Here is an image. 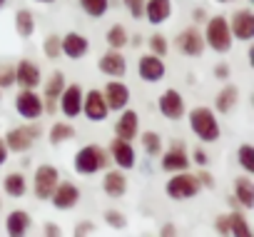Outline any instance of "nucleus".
Here are the masks:
<instances>
[{
	"label": "nucleus",
	"mask_w": 254,
	"mask_h": 237,
	"mask_svg": "<svg viewBox=\"0 0 254 237\" xmlns=\"http://www.w3.org/2000/svg\"><path fill=\"white\" fill-rule=\"evenodd\" d=\"M187 165H190V160H187L185 150L177 145L162 158V170H167V172H182V170H187Z\"/></svg>",
	"instance_id": "a878e982"
},
{
	"label": "nucleus",
	"mask_w": 254,
	"mask_h": 237,
	"mask_svg": "<svg viewBox=\"0 0 254 237\" xmlns=\"http://www.w3.org/2000/svg\"><path fill=\"white\" fill-rule=\"evenodd\" d=\"M3 5H5V0H0V8H3Z\"/></svg>",
	"instance_id": "3c124183"
},
{
	"label": "nucleus",
	"mask_w": 254,
	"mask_h": 237,
	"mask_svg": "<svg viewBox=\"0 0 254 237\" xmlns=\"http://www.w3.org/2000/svg\"><path fill=\"white\" fill-rule=\"evenodd\" d=\"M175 232H177L175 225H165V227H162V235H165V237H170V235H175Z\"/></svg>",
	"instance_id": "de8ad7c7"
},
{
	"label": "nucleus",
	"mask_w": 254,
	"mask_h": 237,
	"mask_svg": "<svg viewBox=\"0 0 254 237\" xmlns=\"http://www.w3.org/2000/svg\"><path fill=\"white\" fill-rule=\"evenodd\" d=\"M150 50H152L155 55L165 58V55H167V38H165L162 33H155V35H150Z\"/></svg>",
	"instance_id": "e433bc0d"
},
{
	"label": "nucleus",
	"mask_w": 254,
	"mask_h": 237,
	"mask_svg": "<svg viewBox=\"0 0 254 237\" xmlns=\"http://www.w3.org/2000/svg\"><path fill=\"white\" fill-rule=\"evenodd\" d=\"M30 225H33L30 215L23 212V210H15V212H10L8 220H5V232H8L10 237H23V235L30 230Z\"/></svg>",
	"instance_id": "b1692460"
},
{
	"label": "nucleus",
	"mask_w": 254,
	"mask_h": 237,
	"mask_svg": "<svg viewBox=\"0 0 254 237\" xmlns=\"http://www.w3.org/2000/svg\"><path fill=\"white\" fill-rule=\"evenodd\" d=\"M137 73H140V78H142L145 82H160V80L165 78L167 68H165V63H162L160 55L150 53V55H142V58H140Z\"/></svg>",
	"instance_id": "ddd939ff"
},
{
	"label": "nucleus",
	"mask_w": 254,
	"mask_h": 237,
	"mask_svg": "<svg viewBox=\"0 0 254 237\" xmlns=\"http://www.w3.org/2000/svg\"><path fill=\"white\" fill-rule=\"evenodd\" d=\"M107 165V155L102 153V148L97 145H85L77 155H75V170L80 175H95L97 170H102Z\"/></svg>",
	"instance_id": "7ed1b4c3"
},
{
	"label": "nucleus",
	"mask_w": 254,
	"mask_h": 237,
	"mask_svg": "<svg viewBox=\"0 0 254 237\" xmlns=\"http://www.w3.org/2000/svg\"><path fill=\"white\" fill-rule=\"evenodd\" d=\"M142 148H145L147 155H157L162 150V138L157 133H145L142 135Z\"/></svg>",
	"instance_id": "72a5a7b5"
},
{
	"label": "nucleus",
	"mask_w": 254,
	"mask_h": 237,
	"mask_svg": "<svg viewBox=\"0 0 254 237\" xmlns=\"http://www.w3.org/2000/svg\"><path fill=\"white\" fill-rule=\"evenodd\" d=\"M234 195L242 202V207H252L254 205V185L249 177H237L234 180Z\"/></svg>",
	"instance_id": "cd10ccee"
},
{
	"label": "nucleus",
	"mask_w": 254,
	"mask_h": 237,
	"mask_svg": "<svg viewBox=\"0 0 254 237\" xmlns=\"http://www.w3.org/2000/svg\"><path fill=\"white\" fill-rule=\"evenodd\" d=\"M50 200H53V205H55L58 210H70V207L80 200V190H77L72 182H63V185H55Z\"/></svg>",
	"instance_id": "6ab92c4d"
},
{
	"label": "nucleus",
	"mask_w": 254,
	"mask_h": 237,
	"mask_svg": "<svg viewBox=\"0 0 254 237\" xmlns=\"http://www.w3.org/2000/svg\"><path fill=\"white\" fill-rule=\"evenodd\" d=\"M15 110H18L20 117H25V120H38V117L45 112L43 110V97L33 90H23L15 97Z\"/></svg>",
	"instance_id": "0eeeda50"
},
{
	"label": "nucleus",
	"mask_w": 254,
	"mask_h": 237,
	"mask_svg": "<svg viewBox=\"0 0 254 237\" xmlns=\"http://www.w3.org/2000/svg\"><path fill=\"white\" fill-rule=\"evenodd\" d=\"M237 158H239V165H242V167L252 175V172H254V150H252V145H249V143L239 148Z\"/></svg>",
	"instance_id": "f704fd0d"
},
{
	"label": "nucleus",
	"mask_w": 254,
	"mask_h": 237,
	"mask_svg": "<svg viewBox=\"0 0 254 237\" xmlns=\"http://www.w3.org/2000/svg\"><path fill=\"white\" fill-rule=\"evenodd\" d=\"M38 138H40V128H38V125H28V128H15V130H10L3 143H5L8 150H13V153H28Z\"/></svg>",
	"instance_id": "39448f33"
},
{
	"label": "nucleus",
	"mask_w": 254,
	"mask_h": 237,
	"mask_svg": "<svg viewBox=\"0 0 254 237\" xmlns=\"http://www.w3.org/2000/svg\"><path fill=\"white\" fill-rule=\"evenodd\" d=\"M214 75H217L219 80H227V78H229V68H227V65H217Z\"/></svg>",
	"instance_id": "c03bdc74"
},
{
	"label": "nucleus",
	"mask_w": 254,
	"mask_h": 237,
	"mask_svg": "<svg viewBox=\"0 0 254 237\" xmlns=\"http://www.w3.org/2000/svg\"><path fill=\"white\" fill-rule=\"evenodd\" d=\"M60 110L65 117H77L82 112V87L80 85H65L60 92Z\"/></svg>",
	"instance_id": "f8f14e48"
},
{
	"label": "nucleus",
	"mask_w": 254,
	"mask_h": 237,
	"mask_svg": "<svg viewBox=\"0 0 254 237\" xmlns=\"http://www.w3.org/2000/svg\"><path fill=\"white\" fill-rule=\"evenodd\" d=\"M199 180H197V175H190V172H177L170 182H167V195L172 197V200H187V197H194L197 192H199Z\"/></svg>",
	"instance_id": "20e7f679"
},
{
	"label": "nucleus",
	"mask_w": 254,
	"mask_h": 237,
	"mask_svg": "<svg viewBox=\"0 0 254 237\" xmlns=\"http://www.w3.org/2000/svg\"><path fill=\"white\" fill-rule=\"evenodd\" d=\"M105 222H107L110 227H115V230H125V227H127L125 215H122V212H115V210H107V212H105Z\"/></svg>",
	"instance_id": "4c0bfd02"
},
{
	"label": "nucleus",
	"mask_w": 254,
	"mask_h": 237,
	"mask_svg": "<svg viewBox=\"0 0 254 237\" xmlns=\"http://www.w3.org/2000/svg\"><path fill=\"white\" fill-rule=\"evenodd\" d=\"M197 180H199V185H204V187H212V185H214L212 175H209V172H204V170H199V172H197Z\"/></svg>",
	"instance_id": "79ce46f5"
},
{
	"label": "nucleus",
	"mask_w": 254,
	"mask_h": 237,
	"mask_svg": "<svg viewBox=\"0 0 254 237\" xmlns=\"http://www.w3.org/2000/svg\"><path fill=\"white\" fill-rule=\"evenodd\" d=\"M15 82V68L13 65H3L0 68V87H10Z\"/></svg>",
	"instance_id": "58836bf2"
},
{
	"label": "nucleus",
	"mask_w": 254,
	"mask_h": 237,
	"mask_svg": "<svg viewBox=\"0 0 254 237\" xmlns=\"http://www.w3.org/2000/svg\"><path fill=\"white\" fill-rule=\"evenodd\" d=\"M100 73H105L107 78H122L127 73V60L120 50H110L100 58Z\"/></svg>",
	"instance_id": "f3484780"
},
{
	"label": "nucleus",
	"mask_w": 254,
	"mask_h": 237,
	"mask_svg": "<svg viewBox=\"0 0 254 237\" xmlns=\"http://www.w3.org/2000/svg\"><path fill=\"white\" fill-rule=\"evenodd\" d=\"M72 138H75V128L67 125V123H55V125L50 128V135H48L50 145H63V143H67V140H72Z\"/></svg>",
	"instance_id": "7c9ffc66"
},
{
	"label": "nucleus",
	"mask_w": 254,
	"mask_h": 237,
	"mask_svg": "<svg viewBox=\"0 0 254 237\" xmlns=\"http://www.w3.org/2000/svg\"><path fill=\"white\" fill-rule=\"evenodd\" d=\"M204 43L217 50V53H229L232 48V33H229V20L222 18V15H214L207 20V28H204Z\"/></svg>",
	"instance_id": "f03ea898"
},
{
	"label": "nucleus",
	"mask_w": 254,
	"mask_h": 237,
	"mask_svg": "<svg viewBox=\"0 0 254 237\" xmlns=\"http://www.w3.org/2000/svg\"><path fill=\"white\" fill-rule=\"evenodd\" d=\"M87 50H90V43H87V38L80 35V33H67L65 38H60V53L67 55L70 60L85 58Z\"/></svg>",
	"instance_id": "2eb2a0df"
},
{
	"label": "nucleus",
	"mask_w": 254,
	"mask_h": 237,
	"mask_svg": "<svg viewBox=\"0 0 254 237\" xmlns=\"http://www.w3.org/2000/svg\"><path fill=\"white\" fill-rule=\"evenodd\" d=\"M194 162H197L199 167H204V165H207V155H204L202 150H194Z\"/></svg>",
	"instance_id": "a18cd8bd"
},
{
	"label": "nucleus",
	"mask_w": 254,
	"mask_h": 237,
	"mask_svg": "<svg viewBox=\"0 0 254 237\" xmlns=\"http://www.w3.org/2000/svg\"><path fill=\"white\" fill-rule=\"evenodd\" d=\"M82 115L87 117V120H92V123L107 120L110 107H107V102H105V97H102L100 90H90V92L82 97Z\"/></svg>",
	"instance_id": "423d86ee"
},
{
	"label": "nucleus",
	"mask_w": 254,
	"mask_h": 237,
	"mask_svg": "<svg viewBox=\"0 0 254 237\" xmlns=\"http://www.w3.org/2000/svg\"><path fill=\"white\" fill-rule=\"evenodd\" d=\"M160 112L167 117V120H180L185 115V100L177 90H167L160 97Z\"/></svg>",
	"instance_id": "dca6fc26"
},
{
	"label": "nucleus",
	"mask_w": 254,
	"mask_h": 237,
	"mask_svg": "<svg viewBox=\"0 0 254 237\" xmlns=\"http://www.w3.org/2000/svg\"><path fill=\"white\" fill-rule=\"evenodd\" d=\"M8 153H10V150H8V145H5L3 140H0V165H5V160H8Z\"/></svg>",
	"instance_id": "49530a36"
},
{
	"label": "nucleus",
	"mask_w": 254,
	"mask_h": 237,
	"mask_svg": "<svg viewBox=\"0 0 254 237\" xmlns=\"http://www.w3.org/2000/svg\"><path fill=\"white\" fill-rule=\"evenodd\" d=\"M90 232H95V225L92 222H80L75 227V237H82V235H90Z\"/></svg>",
	"instance_id": "a19ab883"
},
{
	"label": "nucleus",
	"mask_w": 254,
	"mask_h": 237,
	"mask_svg": "<svg viewBox=\"0 0 254 237\" xmlns=\"http://www.w3.org/2000/svg\"><path fill=\"white\" fill-rule=\"evenodd\" d=\"M102 187H105V195H110V197H122V195L127 192V177H125V172H120V170L107 172L105 180H102Z\"/></svg>",
	"instance_id": "393cba45"
},
{
	"label": "nucleus",
	"mask_w": 254,
	"mask_h": 237,
	"mask_svg": "<svg viewBox=\"0 0 254 237\" xmlns=\"http://www.w3.org/2000/svg\"><path fill=\"white\" fill-rule=\"evenodd\" d=\"M177 48L187 58H199L204 53V38H202V33L197 28H187V30H182L177 35Z\"/></svg>",
	"instance_id": "9b49d317"
},
{
	"label": "nucleus",
	"mask_w": 254,
	"mask_h": 237,
	"mask_svg": "<svg viewBox=\"0 0 254 237\" xmlns=\"http://www.w3.org/2000/svg\"><path fill=\"white\" fill-rule=\"evenodd\" d=\"M192 18H194L197 23H199V20H204V10H194V13H192Z\"/></svg>",
	"instance_id": "09e8293b"
},
{
	"label": "nucleus",
	"mask_w": 254,
	"mask_h": 237,
	"mask_svg": "<svg viewBox=\"0 0 254 237\" xmlns=\"http://www.w3.org/2000/svg\"><path fill=\"white\" fill-rule=\"evenodd\" d=\"M214 227H217V232H219V235L252 237L249 222H247V220H244V215H239V212H232V215H222V217H217Z\"/></svg>",
	"instance_id": "6e6552de"
},
{
	"label": "nucleus",
	"mask_w": 254,
	"mask_h": 237,
	"mask_svg": "<svg viewBox=\"0 0 254 237\" xmlns=\"http://www.w3.org/2000/svg\"><path fill=\"white\" fill-rule=\"evenodd\" d=\"M217 3H229V0H217Z\"/></svg>",
	"instance_id": "603ef678"
},
{
	"label": "nucleus",
	"mask_w": 254,
	"mask_h": 237,
	"mask_svg": "<svg viewBox=\"0 0 254 237\" xmlns=\"http://www.w3.org/2000/svg\"><path fill=\"white\" fill-rule=\"evenodd\" d=\"M3 187L10 197H23L28 192V182H25V175L23 172H10L5 180H3Z\"/></svg>",
	"instance_id": "c85d7f7f"
},
{
	"label": "nucleus",
	"mask_w": 254,
	"mask_h": 237,
	"mask_svg": "<svg viewBox=\"0 0 254 237\" xmlns=\"http://www.w3.org/2000/svg\"><path fill=\"white\" fill-rule=\"evenodd\" d=\"M110 155L117 162V167H132L135 165V148L130 145V140L115 138L110 143Z\"/></svg>",
	"instance_id": "a211bd4d"
},
{
	"label": "nucleus",
	"mask_w": 254,
	"mask_h": 237,
	"mask_svg": "<svg viewBox=\"0 0 254 237\" xmlns=\"http://www.w3.org/2000/svg\"><path fill=\"white\" fill-rule=\"evenodd\" d=\"M190 128L204 143L219 140V125H217V117H214V112L209 107H194L190 112Z\"/></svg>",
	"instance_id": "f257e3e1"
},
{
	"label": "nucleus",
	"mask_w": 254,
	"mask_h": 237,
	"mask_svg": "<svg viewBox=\"0 0 254 237\" xmlns=\"http://www.w3.org/2000/svg\"><path fill=\"white\" fill-rule=\"evenodd\" d=\"M237 100H239V90L234 85H224L214 97V107H217V112H229L237 105Z\"/></svg>",
	"instance_id": "bb28decb"
},
{
	"label": "nucleus",
	"mask_w": 254,
	"mask_h": 237,
	"mask_svg": "<svg viewBox=\"0 0 254 237\" xmlns=\"http://www.w3.org/2000/svg\"><path fill=\"white\" fill-rule=\"evenodd\" d=\"M15 80L23 85V87H38L40 82V68L30 60H20L15 65Z\"/></svg>",
	"instance_id": "5701e85b"
},
{
	"label": "nucleus",
	"mask_w": 254,
	"mask_h": 237,
	"mask_svg": "<svg viewBox=\"0 0 254 237\" xmlns=\"http://www.w3.org/2000/svg\"><path fill=\"white\" fill-rule=\"evenodd\" d=\"M107 45H110L112 50L125 48V45H127V30H125L122 25H112V28L107 30Z\"/></svg>",
	"instance_id": "473e14b6"
},
{
	"label": "nucleus",
	"mask_w": 254,
	"mask_h": 237,
	"mask_svg": "<svg viewBox=\"0 0 254 237\" xmlns=\"http://www.w3.org/2000/svg\"><path fill=\"white\" fill-rule=\"evenodd\" d=\"M58 180H60L58 167H53V165H40L38 172H35V197H38V200H50V195H53Z\"/></svg>",
	"instance_id": "1a4fd4ad"
},
{
	"label": "nucleus",
	"mask_w": 254,
	"mask_h": 237,
	"mask_svg": "<svg viewBox=\"0 0 254 237\" xmlns=\"http://www.w3.org/2000/svg\"><path fill=\"white\" fill-rule=\"evenodd\" d=\"M43 53H45L48 60H55L58 55H63V53H60V38H58V35H48L45 43H43Z\"/></svg>",
	"instance_id": "c9c22d12"
},
{
	"label": "nucleus",
	"mask_w": 254,
	"mask_h": 237,
	"mask_svg": "<svg viewBox=\"0 0 254 237\" xmlns=\"http://www.w3.org/2000/svg\"><path fill=\"white\" fill-rule=\"evenodd\" d=\"M0 97H3V92H0Z\"/></svg>",
	"instance_id": "864d4df0"
},
{
	"label": "nucleus",
	"mask_w": 254,
	"mask_h": 237,
	"mask_svg": "<svg viewBox=\"0 0 254 237\" xmlns=\"http://www.w3.org/2000/svg\"><path fill=\"white\" fill-rule=\"evenodd\" d=\"M43 232H45L48 237H60V227H58V225H53V222H48Z\"/></svg>",
	"instance_id": "37998d69"
},
{
	"label": "nucleus",
	"mask_w": 254,
	"mask_h": 237,
	"mask_svg": "<svg viewBox=\"0 0 254 237\" xmlns=\"http://www.w3.org/2000/svg\"><path fill=\"white\" fill-rule=\"evenodd\" d=\"M125 5H127V10H130V15L135 20H140L145 15V0H125Z\"/></svg>",
	"instance_id": "ea45409f"
},
{
	"label": "nucleus",
	"mask_w": 254,
	"mask_h": 237,
	"mask_svg": "<svg viewBox=\"0 0 254 237\" xmlns=\"http://www.w3.org/2000/svg\"><path fill=\"white\" fill-rule=\"evenodd\" d=\"M105 102L110 110H125L127 102H130V87L125 82H120V78H112L107 85H105V92H102Z\"/></svg>",
	"instance_id": "9d476101"
},
{
	"label": "nucleus",
	"mask_w": 254,
	"mask_h": 237,
	"mask_svg": "<svg viewBox=\"0 0 254 237\" xmlns=\"http://www.w3.org/2000/svg\"><path fill=\"white\" fill-rule=\"evenodd\" d=\"M80 8L90 15V18H102L110 8V0H80Z\"/></svg>",
	"instance_id": "2f4dec72"
},
{
	"label": "nucleus",
	"mask_w": 254,
	"mask_h": 237,
	"mask_svg": "<svg viewBox=\"0 0 254 237\" xmlns=\"http://www.w3.org/2000/svg\"><path fill=\"white\" fill-rule=\"evenodd\" d=\"M63 87H65V75L60 70H55L45 85V102H43L45 112H55V102H58V95L63 92Z\"/></svg>",
	"instance_id": "4be33fe9"
},
{
	"label": "nucleus",
	"mask_w": 254,
	"mask_h": 237,
	"mask_svg": "<svg viewBox=\"0 0 254 237\" xmlns=\"http://www.w3.org/2000/svg\"><path fill=\"white\" fill-rule=\"evenodd\" d=\"M15 30L20 38H30L35 33V18L30 10H18L15 13Z\"/></svg>",
	"instance_id": "c756f323"
},
{
	"label": "nucleus",
	"mask_w": 254,
	"mask_h": 237,
	"mask_svg": "<svg viewBox=\"0 0 254 237\" xmlns=\"http://www.w3.org/2000/svg\"><path fill=\"white\" fill-rule=\"evenodd\" d=\"M229 33L237 40H252L254 38V15L249 10H237L229 20Z\"/></svg>",
	"instance_id": "4468645a"
},
{
	"label": "nucleus",
	"mask_w": 254,
	"mask_h": 237,
	"mask_svg": "<svg viewBox=\"0 0 254 237\" xmlns=\"http://www.w3.org/2000/svg\"><path fill=\"white\" fill-rule=\"evenodd\" d=\"M172 15V0H145V18L152 25L165 23Z\"/></svg>",
	"instance_id": "aec40b11"
},
{
	"label": "nucleus",
	"mask_w": 254,
	"mask_h": 237,
	"mask_svg": "<svg viewBox=\"0 0 254 237\" xmlns=\"http://www.w3.org/2000/svg\"><path fill=\"white\" fill-rule=\"evenodd\" d=\"M38 3H55V0H38Z\"/></svg>",
	"instance_id": "8fccbe9b"
},
{
	"label": "nucleus",
	"mask_w": 254,
	"mask_h": 237,
	"mask_svg": "<svg viewBox=\"0 0 254 237\" xmlns=\"http://www.w3.org/2000/svg\"><path fill=\"white\" fill-rule=\"evenodd\" d=\"M137 128H140L137 112L135 110H125L122 117L117 120V125H115V135L122 138V140H132V138H137Z\"/></svg>",
	"instance_id": "412c9836"
}]
</instances>
